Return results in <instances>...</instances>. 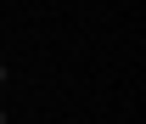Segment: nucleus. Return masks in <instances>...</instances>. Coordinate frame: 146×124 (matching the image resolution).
I'll use <instances>...</instances> for the list:
<instances>
[{
	"label": "nucleus",
	"instance_id": "obj_1",
	"mask_svg": "<svg viewBox=\"0 0 146 124\" xmlns=\"http://www.w3.org/2000/svg\"><path fill=\"white\" fill-rule=\"evenodd\" d=\"M0 124H11V119H6V113H0Z\"/></svg>",
	"mask_w": 146,
	"mask_h": 124
}]
</instances>
